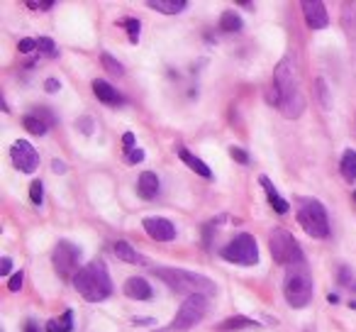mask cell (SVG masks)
Segmentation results:
<instances>
[{
  "label": "cell",
  "instance_id": "ac0fdd59",
  "mask_svg": "<svg viewBox=\"0 0 356 332\" xmlns=\"http://www.w3.org/2000/svg\"><path fill=\"white\" fill-rule=\"evenodd\" d=\"M147 6L156 13H163V15H178L188 8V3L186 0H149Z\"/></svg>",
  "mask_w": 356,
  "mask_h": 332
},
{
  "label": "cell",
  "instance_id": "d6a6232c",
  "mask_svg": "<svg viewBox=\"0 0 356 332\" xmlns=\"http://www.w3.org/2000/svg\"><path fill=\"white\" fill-rule=\"evenodd\" d=\"M8 288H10L13 293H17L22 288V271H17V274H13L10 276V281H8Z\"/></svg>",
  "mask_w": 356,
  "mask_h": 332
},
{
  "label": "cell",
  "instance_id": "8d00e7d4",
  "mask_svg": "<svg viewBox=\"0 0 356 332\" xmlns=\"http://www.w3.org/2000/svg\"><path fill=\"white\" fill-rule=\"evenodd\" d=\"M10 269H13V259L10 257L0 259V274H3V276H8V274H10Z\"/></svg>",
  "mask_w": 356,
  "mask_h": 332
},
{
  "label": "cell",
  "instance_id": "f35d334b",
  "mask_svg": "<svg viewBox=\"0 0 356 332\" xmlns=\"http://www.w3.org/2000/svg\"><path fill=\"white\" fill-rule=\"evenodd\" d=\"M51 169H54L56 174H66V171H69V169H66V164L59 161V159H54V161H51Z\"/></svg>",
  "mask_w": 356,
  "mask_h": 332
},
{
  "label": "cell",
  "instance_id": "8992f818",
  "mask_svg": "<svg viewBox=\"0 0 356 332\" xmlns=\"http://www.w3.org/2000/svg\"><path fill=\"white\" fill-rule=\"evenodd\" d=\"M268 249H271V257L276 259L278 264H283V267H293V264L305 262L300 244H298L296 237H293L291 232H286V230H273V232L268 235Z\"/></svg>",
  "mask_w": 356,
  "mask_h": 332
},
{
  "label": "cell",
  "instance_id": "4316f807",
  "mask_svg": "<svg viewBox=\"0 0 356 332\" xmlns=\"http://www.w3.org/2000/svg\"><path fill=\"white\" fill-rule=\"evenodd\" d=\"M315 88H317V98H320L322 108L330 110V108H332V98H330V90H327L325 79H317V81H315Z\"/></svg>",
  "mask_w": 356,
  "mask_h": 332
},
{
  "label": "cell",
  "instance_id": "484cf974",
  "mask_svg": "<svg viewBox=\"0 0 356 332\" xmlns=\"http://www.w3.org/2000/svg\"><path fill=\"white\" fill-rule=\"evenodd\" d=\"M100 61H103L105 71H110L113 76H122V74H124V66L120 64V61L115 59L113 54H103V56H100Z\"/></svg>",
  "mask_w": 356,
  "mask_h": 332
},
{
  "label": "cell",
  "instance_id": "d4e9b609",
  "mask_svg": "<svg viewBox=\"0 0 356 332\" xmlns=\"http://www.w3.org/2000/svg\"><path fill=\"white\" fill-rule=\"evenodd\" d=\"M120 25L127 30V37H129V42L132 45H137L139 42V30H142V25H139V20H134V17H127V20H122Z\"/></svg>",
  "mask_w": 356,
  "mask_h": 332
},
{
  "label": "cell",
  "instance_id": "d6986e66",
  "mask_svg": "<svg viewBox=\"0 0 356 332\" xmlns=\"http://www.w3.org/2000/svg\"><path fill=\"white\" fill-rule=\"evenodd\" d=\"M71 330H74V313L71 310L61 313L59 317H51L47 322V332H71Z\"/></svg>",
  "mask_w": 356,
  "mask_h": 332
},
{
  "label": "cell",
  "instance_id": "9a60e30c",
  "mask_svg": "<svg viewBox=\"0 0 356 332\" xmlns=\"http://www.w3.org/2000/svg\"><path fill=\"white\" fill-rule=\"evenodd\" d=\"M93 93H95V98L103 100L105 105H120V103H122V95H120L118 90H115L113 86H110L108 81H103V79L93 81Z\"/></svg>",
  "mask_w": 356,
  "mask_h": 332
},
{
  "label": "cell",
  "instance_id": "e575fe53",
  "mask_svg": "<svg viewBox=\"0 0 356 332\" xmlns=\"http://www.w3.org/2000/svg\"><path fill=\"white\" fill-rule=\"evenodd\" d=\"M127 159L132 164H139V161H144V149H139V147H134L132 152H127Z\"/></svg>",
  "mask_w": 356,
  "mask_h": 332
},
{
  "label": "cell",
  "instance_id": "e0dca14e",
  "mask_svg": "<svg viewBox=\"0 0 356 332\" xmlns=\"http://www.w3.org/2000/svg\"><path fill=\"white\" fill-rule=\"evenodd\" d=\"M137 193L142 196L144 200H152L159 196V176L154 171H144L139 176V184H137Z\"/></svg>",
  "mask_w": 356,
  "mask_h": 332
},
{
  "label": "cell",
  "instance_id": "7c38bea8",
  "mask_svg": "<svg viewBox=\"0 0 356 332\" xmlns=\"http://www.w3.org/2000/svg\"><path fill=\"white\" fill-rule=\"evenodd\" d=\"M302 10H305V22L310 30H325V27L330 25L327 8L320 0H302Z\"/></svg>",
  "mask_w": 356,
  "mask_h": 332
},
{
  "label": "cell",
  "instance_id": "6da1fadb",
  "mask_svg": "<svg viewBox=\"0 0 356 332\" xmlns=\"http://www.w3.org/2000/svg\"><path fill=\"white\" fill-rule=\"evenodd\" d=\"M273 86H276L278 95H281V113L288 120H296L305 110V98L300 90V79H298V69L293 59H283L273 71Z\"/></svg>",
  "mask_w": 356,
  "mask_h": 332
},
{
  "label": "cell",
  "instance_id": "4fadbf2b",
  "mask_svg": "<svg viewBox=\"0 0 356 332\" xmlns=\"http://www.w3.org/2000/svg\"><path fill=\"white\" fill-rule=\"evenodd\" d=\"M124 296L132 298V301H149L154 296L152 286H149L147 278L142 276H132L124 281Z\"/></svg>",
  "mask_w": 356,
  "mask_h": 332
},
{
  "label": "cell",
  "instance_id": "f546056e",
  "mask_svg": "<svg viewBox=\"0 0 356 332\" xmlns=\"http://www.w3.org/2000/svg\"><path fill=\"white\" fill-rule=\"evenodd\" d=\"M76 127H79L81 132H83L86 137H88V134H93L95 125H93V120H90V118H79V120H76Z\"/></svg>",
  "mask_w": 356,
  "mask_h": 332
},
{
  "label": "cell",
  "instance_id": "4dcf8cb0",
  "mask_svg": "<svg viewBox=\"0 0 356 332\" xmlns=\"http://www.w3.org/2000/svg\"><path fill=\"white\" fill-rule=\"evenodd\" d=\"M229 157H232L234 161H239V164H249V154L244 152L242 147H229Z\"/></svg>",
  "mask_w": 356,
  "mask_h": 332
},
{
  "label": "cell",
  "instance_id": "5bb4252c",
  "mask_svg": "<svg viewBox=\"0 0 356 332\" xmlns=\"http://www.w3.org/2000/svg\"><path fill=\"white\" fill-rule=\"evenodd\" d=\"M259 184H261L264 191H266V198H268V203H271V208L276 210L278 215H286L291 205H288L286 198H281V196H278V191H276V186L271 184V179H268V176H261V179H259Z\"/></svg>",
  "mask_w": 356,
  "mask_h": 332
},
{
  "label": "cell",
  "instance_id": "f6af8a7d",
  "mask_svg": "<svg viewBox=\"0 0 356 332\" xmlns=\"http://www.w3.org/2000/svg\"><path fill=\"white\" fill-rule=\"evenodd\" d=\"M354 198H356V193H354Z\"/></svg>",
  "mask_w": 356,
  "mask_h": 332
},
{
  "label": "cell",
  "instance_id": "8fae6325",
  "mask_svg": "<svg viewBox=\"0 0 356 332\" xmlns=\"http://www.w3.org/2000/svg\"><path fill=\"white\" fill-rule=\"evenodd\" d=\"M142 228L147 230V235L156 242H171L176 237V225L166 218H144Z\"/></svg>",
  "mask_w": 356,
  "mask_h": 332
},
{
  "label": "cell",
  "instance_id": "60d3db41",
  "mask_svg": "<svg viewBox=\"0 0 356 332\" xmlns=\"http://www.w3.org/2000/svg\"><path fill=\"white\" fill-rule=\"evenodd\" d=\"M25 332H42V330H40V325H35V322H27Z\"/></svg>",
  "mask_w": 356,
  "mask_h": 332
},
{
  "label": "cell",
  "instance_id": "7402d4cb",
  "mask_svg": "<svg viewBox=\"0 0 356 332\" xmlns=\"http://www.w3.org/2000/svg\"><path fill=\"white\" fill-rule=\"evenodd\" d=\"M220 30L222 32H239L242 30V17L234 10H225L222 17H220Z\"/></svg>",
  "mask_w": 356,
  "mask_h": 332
},
{
  "label": "cell",
  "instance_id": "ba28073f",
  "mask_svg": "<svg viewBox=\"0 0 356 332\" xmlns=\"http://www.w3.org/2000/svg\"><path fill=\"white\" fill-rule=\"evenodd\" d=\"M222 257L232 264H242V267H254L259 262V247L257 239L252 235H237L227 247L222 249Z\"/></svg>",
  "mask_w": 356,
  "mask_h": 332
},
{
  "label": "cell",
  "instance_id": "7bdbcfd3",
  "mask_svg": "<svg viewBox=\"0 0 356 332\" xmlns=\"http://www.w3.org/2000/svg\"><path fill=\"white\" fill-rule=\"evenodd\" d=\"M349 308H354V310H356V301H351V303H349Z\"/></svg>",
  "mask_w": 356,
  "mask_h": 332
},
{
  "label": "cell",
  "instance_id": "cb8c5ba5",
  "mask_svg": "<svg viewBox=\"0 0 356 332\" xmlns=\"http://www.w3.org/2000/svg\"><path fill=\"white\" fill-rule=\"evenodd\" d=\"M22 125H25V129L30 134H40V137L42 134H47V125L42 122L40 118H35V115H27V118L22 120Z\"/></svg>",
  "mask_w": 356,
  "mask_h": 332
},
{
  "label": "cell",
  "instance_id": "2e32d148",
  "mask_svg": "<svg viewBox=\"0 0 356 332\" xmlns=\"http://www.w3.org/2000/svg\"><path fill=\"white\" fill-rule=\"evenodd\" d=\"M176 152H178V157H181V161L188 164V169H193L195 174L203 176V179H213V171H210V166L203 161V159H198L195 154H191L186 147H178Z\"/></svg>",
  "mask_w": 356,
  "mask_h": 332
},
{
  "label": "cell",
  "instance_id": "603a6c76",
  "mask_svg": "<svg viewBox=\"0 0 356 332\" xmlns=\"http://www.w3.org/2000/svg\"><path fill=\"white\" fill-rule=\"evenodd\" d=\"M257 322L252 320V317H227V320L220 322V330H244V327H254Z\"/></svg>",
  "mask_w": 356,
  "mask_h": 332
},
{
  "label": "cell",
  "instance_id": "1f68e13d",
  "mask_svg": "<svg viewBox=\"0 0 356 332\" xmlns=\"http://www.w3.org/2000/svg\"><path fill=\"white\" fill-rule=\"evenodd\" d=\"M35 118H40V120H42V122H44V125H47V127H49V125H54V122H56V120H54V118H51V113H49V110H47V108H37Z\"/></svg>",
  "mask_w": 356,
  "mask_h": 332
},
{
  "label": "cell",
  "instance_id": "ee69618b",
  "mask_svg": "<svg viewBox=\"0 0 356 332\" xmlns=\"http://www.w3.org/2000/svg\"><path fill=\"white\" fill-rule=\"evenodd\" d=\"M154 332H168V330H154Z\"/></svg>",
  "mask_w": 356,
  "mask_h": 332
},
{
  "label": "cell",
  "instance_id": "ab89813d",
  "mask_svg": "<svg viewBox=\"0 0 356 332\" xmlns=\"http://www.w3.org/2000/svg\"><path fill=\"white\" fill-rule=\"evenodd\" d=\"M132 325H156L154 317H132Z\"/></svg>",
  "mask_w": 356,
  "mask_h": 332
},
{
  "label": "cell",
  "instance_id": "d590c367",
  "mask_svg": "<svg viewBox=\"0 0 356 332\" xmlns=\"http://www.w3.org/2000/svg\"><path fill=\"white\" fill-rule=\"evenodd\" d=\"M44 90H47V93H56V90H61V84L56 79H47L44 81Z\"/></svg>",
  "mask_w": 356,
  "mask_h": 332
},
{
  "label": "cell",
  "instance_id": "44dd1931",
  "mask_svg": "<svg viewBox=\"0 0 356 332\" xmlns=\"http://www.w3.org/2000/svg\"><path fill=\"white\" fill-rule=\"evenodd\" d=\"M113 252L118 259H122V262L127 264H137L139 262V254L134 252V247L129 242H124V239H118V242L113 244Z\"/></svg>",
  "mask_w": 356,
  "mask_h": 332
},
{
  "label": "cell",
  "instance_id": "277c9868",
  "mask_svg": "<svg viewBox=\"0 0 356 332\" xmlns=\"http://www.w3.org/2000/svg\"><path fill=\"white\" fill-rule=\"evenodd\" d=\"M312 293H315V286H312L310 269L305 267V262L288 267L286 278H283V296H286L288 306L305 308L312 301Z\"/></svg>",
  "mask_w": 356,
  "mask_h": 332
},
{
  "label": "cell",
  "instance_id": "b9f144b4",
  "mask_svg": "<svg viewBox=\"0 0 356 332\" xmlns=\"http://www.w3.org/2000/svg\"><path fill=\"white\" fill-rule=\"evenodd\" d=\"M327 301H330V303H337V301H339V296H337V293H330V296H327Z\"/></svg>",
  "mask_w": 356,
  "mask_h": 332
},
{
  "label": "cell",
  "instance_id": "ffe728a7",
  "mask_svg": "<svg viewBox=\"0 0 356 332\" xmlns=\"http://www.w3.org/2000/svg\"><path fill=\"white\" fill-rule=\"evenodd\" d=\"M339 169H341V176H344L349 184H354L356 181V152L354 149H346L344 157H341L339 161Z\"/></svg>",
  "mask_w": 356,
  "mask_h": 332
},
{
  "label": "cell",
  "instance_id": "836d02e7",
  "mask_svg": "<svg viewBox=\"0 0 356 332\" xmlns=\"http://www.w3.org/2000/svg\"><path fill=\"white\" fill-rule=\"evenodd\" d=\"M17 49H20L22 54H30V52H35V49H37V40H20Z\"/></svg>",
  "mask_w": 356,
  "mask_h": 332
},
{
  "label": "cell",
  "instance_id": "5b68a950",
  "mask_svg": "<svg viewBox=\"0 0 356 332\" xmlns=\"http://www.w3.org/2000/svg\"><path fill=\"white\" fill-rule=\"evenodd\" d=\"M298 223L305 230L310 237H327L330 235V218H327V210L320 200L315 198H302L300 210H298Z\"/></svg>",
  "mask_w": 356,
  "mask_h": 332
},
{
  "label": "cell",
  "instance_id": "52a82bcc",
  "mask_svg": "<svg viewBox=\"0 0 356 332\" xmlns=\"http://www.w3.org/2000/svg\"><path fill=\"white\" fill-rule=\"evenodd\" d=\"M205 313H208V298H205V296H191V298H186L184 306L178 308L176 317H173L171 330H176V332L191 330V327L198 325V322L203 320Z\"/></svg>",
  "mask_w": 356,
  "mask_h": 332
},
{
  "label": "cell",
  "instance_id": "83f0119b",
  "mask_svg": "<svg viewBox=\"0 0 356 332\" xmlns=\"http://www.w3.org/2000/svg\"><path fill=\"white\" fill-rule=\"evenodd\" d=\"M30 198H32V203H35V205H42V200H44V184H42V181H32Z\"/></svg>",
  "mask_w": 356,
  "mask_h": 332
},
{
  "label": "cell",
  "instance_id": "f1b7e54d",
  "mask_svg": "<svg viewBox=\"0 0 356 332\" xmlns=\"http://www.w3.org/2000/svg\"><path fill=\"white\" fill-rule=\"evenodd\" d=\"M37 49L47 56H56V45L49 40V37H40V40H37Z\"/></svg>",
  "mask_w": 356,
  "mask_h": 332
},
{
  "label": "cell",
  "instance_id": "9c48e42d",
  "mask_svg": "<svg viewBox=\"0 0 356 332\" xmlns=\"http://www.w3.org/2000/svg\"><path fill=\"white\" fill-rule=\"evenodd\" d=\"M51 259H54V269L61 274V276H71L74 271H79V267H76V264L81 262V249L76 247V244L61 239V242L54 247Z\"/></svg>",
  "mask_w": 356,
  "mask_h": 332
},
{
  "label": "cell",
  "instance_id": "3957f363",
  "mask_svg": "<svg viewBox=\"0 0 356 332\" xmlns=\"http://www.w3.org/2000/svg\"><path fill=\"white\" fill-rule=\"evenodd\" d=\"M156 278H161L173 293H184V296H213L215 293V281H210L208 276L195 271H186V269H154Z\"/></svg>",
  "mask_w": 356,
  "mask_h": 332
},
{
  "label": "cell",
  "instance_id": "7a4b0ae2",
  "mask_svg": "<svg viewBox=\"0 0 356 332\" xmlns=\"http://www.w3.org/2000/svg\"><path fill=\"white\" fill-rule=\"evenodd\" d=\"M74 286L86 301L100 303L113 293V281H110V274L105 269V264L100 259H93L90 264L81 267L74 274Z\"/></svg>",
  "mask_w": 356,
  "mask_h": 332
},
{
  "label": "cell",
  "instance_id": "30bf717a",
  "mask_svg": "<svg viewBox=\"0 0 356 332\" xmlns=\"http://www.w3.org/2000/svg\"><path fill=\"white\" fill-rule=\"evenodd\" d=\"M10 157H13V164H15L22 174H35L37 166H40V154H37V149L32 147L30 142H25V139H17V142L13 144Z\"/></svg>",
  "mask_w": 356,
  "mask_h": 332
},
{
  "label": "cell",
  "instance_id": "74e56055",
  "mask_svg": "<svg viewBox=\"0 0 356 332\" xmlns=\"http://www.w3.org/2000/svg\"><path fill=\"white\" fill-rule=\"evenodd\" d=\"M122 144H124V149H127V152H132V149H134V134H132V132L124 134V137H122Z\"/></svg>",
  "mask_w": 356,
  "mask_h": 332
}]
</instances>
